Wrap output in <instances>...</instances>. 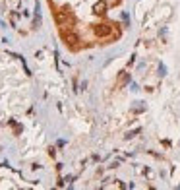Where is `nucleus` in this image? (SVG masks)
<instances>
[{
    "mask_svg": "<svg viewBox=\"0 0 180 190\" xmlns=\"http://www.w3.org/2000/svg\"><path fill=\"white\" fill-rule=\"evenodd\" d=\"M62 43L74 52L116 45L126 33V0H49Z\"/></svg>",
    "mask_w": 180,
    "mask_h": 190,
    "instance_id": "f257e3e1",
    "label": "nucleus"
}]
</instances>
